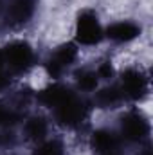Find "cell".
<instances>
[{
  "label": "cell",
  "instance_id": "cell-3",
  "mask_svg": "<svg viewBox=\"0 0 153 155\" xmlns=\"http://www.w3.org/2000/svg\"><path fill=\"white\" fill-rule=\"evenodd\" d=\"M56 116L60 119V123L74 126L79 121H83L85 117V107L81 101H77L74 96H70L67 101H63L60 107H56Z\"/></svg>",
  "mask_w": 153,
  "mask_h": 155
},
{
  "label": "cell",
  "instance_id": "cell-12",
  "mask_svg": "<svg viewBox=\"0 0 153 155\" xmlns=\"http://www.w3.org/2000/svg\"><path fill=\"white\" fill-rule=\"evenodd\" d=\"M121 94L117 92V88H105L97 94V103L101 107H114L119 103Z\"/></svg>",
  "mask_w": 153,
  "mask_h": 155
},
{
  "label": "cell",
  "instance_id": "cell-5",
  "mask_svg": "<svg viewBox=\"0 0 153 155\" xmlns=\"http://www.w3.org/2000/svg\"><path fill=\"white\" fill-rule=\"evenodd\" d=\"M76 60V49H74V45H63V47H60L52 56H50V60H49V72L52 74V76H58V74H61L72 61Z\"/></svg>",
  "mask_w": 153,
  "mask_h": 155
},
{
  "label": "cell",
  "instance_id": "cell-7",
  "mask_svg": "<svg viewBox=\"0 0 153 155\" xmlns=\"http://www.w3.org/2000/svg\"><path fill=\"white\" fill-rule=\"evenodd\" d=\"M34 13V0H13L7 9V20L11 24H24Z\"/></svg>",
  "mask_w": 153,
  "mask_h": 155
},
{
  "label": "cell",
  "instance_id": "cell-15",
  "mask_svg": "<svg viewBox=\"0 0 153 155\" xmlns=\"http://www.w3.org/2000/svg\"><path fill=\"white\" fill-rule=\"evenodd\" d=\"M18 119V114L13 112L11 108L0 105V124H9V123H15Z\"/></svg>",
  "mask_w": 153,
  "mask_h": 155
},
{
  "label": "cell",
  "instance_id": "cell-16",
  "mask_svg": "<svg viewBox=\"0 0 153 155\" xmlns=\"http://www.w3.org/2000/svg\"><path fill=\"white\" fill-rule=\"evenodd\" d=\"M7 72H9V71H7V67H5L2 56H0V87L7 83V79H9V78H7Z\"/></svg>",
  "mask_w": 153,
  "mask_h": 155
},
{
  "label": "cell",
  "instance_id": "cell-10",
  "mask_svg": "<svg viewBox=\"0 0 153 155\" xmlns=\"http://www.w3.org/2000/svg\"><path fill=\"white\" fill-rule=\"evenodd\" d=\"M92 144H94L96 150L110 153L112 150L117 148V137H115L114 134H110V132L99 130V132L94 134V137H92Z\"/></svg>",
  "mask_w": 153,
  "mask_h": 155
},
{
  "label": "cell",
  "instance_id": "cell-1",
  "mask_svg": "<svg viewBox=\"0 0 153 155\" xmlns=\"http://www.w3.org/2000/svg\"><path fill=\"white\" fill-rule=\"evenodd\" d=\"M0 56L7 71H13V72H22L33 63V51L24 41H15L7 45L4 51H0Z\"/></svg>",
  "mask_w": 153,
  "mask_h": 155
},
{
  "label": "cell",
  "instance_id": "cell-11",
  "mask_svg": "<svg viewBox=\"0 0 153 155\" xmlns=\"http://www.w3.org/2000/svg\"><path fill=\"white\" fill-rule=\"evenodd\" d=\"M25 132L31 139H41L47 134V123L40 117H33L27 124H25Z\"/></svg>",
  "mask_w": 153,
  "mask_h": 155
},
{
  "label": "cell",
  "instance_id": "cell-8",
  "mask_svg": "<svg viewBox=\"0 0 153 155\" xmlns=\"http://www.w3.org/2000/svg\"><path fill=\"white\" fill-rule=\"evenodd\" d=\"M139 35V27L132 22H119L108 27V36L115 41H130Z\"/></svg>",
  "mask_w": 153,
  "mask_h": 155
},
{
  "label": "cell",
  "instance_id": "cell-9",
  "mask_svg": "<svg viewBox=\"0 0 153 155\" xmlns=\"http://www.w3.org/2000/svg\"><path fill=\"white\" fill-rule=\"evenodd\" d=\"M72 94H70V90H67L65 87H60V85H54V87H50V88H47V90H43L41 92V101L45 103V105H49V107H60L63 101H67L69 97H70Z\"/></svg>",
  "mask_w": 153,
  "mask_h": 155
},
{
  "label": "cell",
  "instance_id": "cell-13",
  "mask_svg": "<svg viewBox=\"0 0 153 155\" xmlns=\"http://www.w3.org/2000/svg\"><path fill=\"white\" fill-rule=\"evenodd\" d=\"M34 155H63V148L58 141H47L36 150Z\"/></svg>",
  "mask_w": 153,
  "mask_h": 155
},
{
  "label": "cell",
  "instance_id": "cell-4",
  "mask_svg": "<svg viewBox=\"0 0 153 155\" xmlns=\"http://www.w3.org/2000/svg\"><path fill=\"white\" fill-rule=\"evenodd\" d=\"M121 130H122V135H124L126 139H130V141H139V139H142V137L148 134L150 126H148L146 119L142 116L132 112V114H128L126 117H122Z\"/></svg>",
  "mask_w": 153,
  "mask_h": 155
},
{
  "label": "cell",
  "instance_id": "cell-6",
  "mask_svg": "<svg viewBox=\"0 0 153 155\" xmlns=\"http://www.w3.org/2000/svg\"><path fill=\"white\" fill-rule=\"evenodd\" d=\"M146 78L142 76L139 71H126L122 76V92L132 97V99H139L144 92H146Z\"/></svg>",
  "mask_w": 153,
  "mask_h": 155
},
{
  "label": "cell",
  "instance_id": "cell-14",
  "mask_svg": "<svg viewBox=\"0 0 153 155\" xmlns=\"http://www.w3.org/2000/svg\"><path fill=\"white\" fill-rule=\"evenodd\" d=\"M77 85L83 90H94L97 85V78L92 72H81V74H77Z\"/></svg>",
  "mask_w": 153,
  "mask_h": 155
},
{
  "label": "cell",
  "instance_id": "cell-2",
  "mask_svg": "<svg viewBox=\"0 0 153 155\" xmlns=\"http://www.w3.org/2000/svg\"><path fill=\"white\" fill-rule=\"evenodd\" d=\"M76 35H77V40L81 43H86V45L97 43L101 40V27H99V22H97V18H96L94 13L85 11L79 16L77 27H76Z\"/></svg>",
  "mask_w": 153,
  "mask_h": 155
},
{
  "label": "cell",
  "instance_id": "cell-17",
  "mask_svg": "<svg viewBox=\"0 0 153 155\" xmlns=\"http://www.w3.org/2000/svg\"><path fill=\"white\" fill-rule=\"evenodd\" d=\"M110 74H112V67H110V63H103V65L99 67V76L108 78Z\"/></svg>",
  "mask_w": 153,
  "mask_h": 155
}]
</instances>
